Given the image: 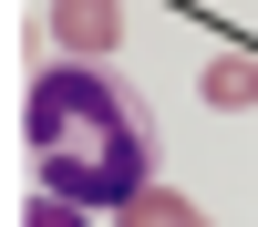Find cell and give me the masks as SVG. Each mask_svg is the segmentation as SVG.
Returning a JSON list of instances; mask_svg holds the SVG:
<instances>
[{"label": "cell", "mask_w": 258, "mask_h": 227, "mask_svg": "<svg viewBox=\"0 0 258 227\" xmlns=\"http://www.w3.org/2000/svg\"><path fill=\"white\" fill-rule=\"evenodd\" d=\"M21 134H31L41 165V196H73V206H135L145 176H155V134H145V93L103 62H52L31 72L21 93Z\"/></svg>", "instance_id": "1"}, {"label": "cell", "mask_w": 258, "mask_h": 227, "mask_svg": "<svg viewBox=\"0 0 258 227\" xmlns=\"http://www.w3.org/2000/svg\"><path fill=\"white\" fill-rule=\"evenodd\" d=\"M52 31L73 52H114V0H52Z\"/></svg>", "instance_id": "2"}, {"label": "cell", "mask_w": 258, "mask_h": 227, "mask_svg": "<svg viewBox=\"0 0 258 227\" xmlns=\"http://www.w3.org/2000/svg\"><path fill=\"white\" fill-rule=\"evenodd\" d=\"M21 227H114V217H103V206H73V196H41Z\"/></svg>", "instance_id": "3"}, {"label": "cell", "mask_w": 258, "mask_h": 227, "mask_svg": "<svg viewBox=\"0 0 258 227\" xmlns=\"http://www.w3.org/2000/svg\"><path fill=\"white\" fill-rule=\"evenodd\" d=\"M135 227H207L197 206H176V196H135Z\"/></svg>", "instance_id": "4"}, {"label": "cell", "mask_w": 258, "mask_h": 227, "mask_svg": "<svg viewBox=\"0 0 258 227\" xmlns=\"http://www.w3.org/2000/svg\"><path fill=\"white\" fill-rule=\"evenodd\" d=\"M207 93H217V103H248L258 72H248V62H217V72H207Z\"/></svg>", "instance_id": "5"}]
</instances>
